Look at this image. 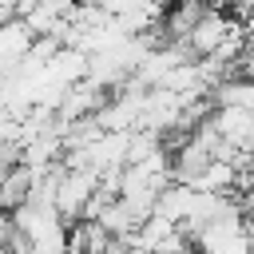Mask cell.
<instances>
[{
    "label": "cell",
    "mask_w": 254,
    "mask_h": 254,
    "mask_svg": "<svg viewBox=\"0 0 254 254\" xmlns=\"http://www.w3.org/2000/svg\"><path fill=\"white\" fill-rule=\"evenodd\" d=\"M95 194H99V171L95 167H67L64 183H60V194H56V206L64 210L67 222H75V218L87 214V202Z\"/></svg>",
    "instance_id": "cell-1"
},
{
    "label": "cell",
    "mask_w": 254,
    "mask_h": 254,
    "mask_svg": "<svg viewBox=\"0 0 254 254\" xmlns=\"http://www.w3.org/2000/svg\"><path fill=\"white\" fill-rule=\"evenodd\" d=\"M230 28H234V20H230L222 8H214V4H210V8L202 12V20L190 28V36H187L183 44H187L194 56H210V52H218V44L230 36Z\"/></svg>",
    "instance_id": "cell-2"
},
{
    "label": "cell",
    "mask_w": 254,
    "mask_h": 254,
    "mask_svg": "<svg viewBox=\"0 0 254 254\" xmlns=\"http://www.w3.org/2000/svg\"><path fill=\"white\" fill-rule=\"evenodd\" d=\"M32 44H36V32H32V24L24 16L4 20V28H0V64H4V75L24 64V56L32 52Z\"/></svg>",
    "instance_id": "cell-3"
},
{
    "label": "cell",
    "mask_w": 254,
    "mask_h": 254,
    "mask_svg": "<svg viewBox=\"0 0 254 254\" xmlns=\"http://www.w3.org/2000/svg\"><path fill=\"white\" fill-rule=\"evenodd\" d=\"M210 119H214V127L226 143L250 151V135H254V111L250 107H214Z\"/></svg>",
    "instance_id": "cell-4"
},
{
    "label": "cell",
    "mask_w": 254,
    "mask_h": 254,
    "mask_svg": "<svg viewBox=\"0 0 254 254\" xmlns=\"http://www.w3.org/2000/svg\"><path fill=\"white\" fill-rule=\"evenodd\" d=\"M206 8H210L206 0H175V4L167 8L163 36H167V40H187V36H190V28L202 20V12H206Z\"/></svg>",
    "instance_id": "cell-5"
},
{
    "label": "cell",
    "mask_w": 254,
    "mask_h": 254,
    "mask_svg": "<svg viewBox=\"0 0 254 254\" xmlns=\"http://www.w3.org/2000/svg\"><path fill=\"white\" fill-rule=\"evenodd\" d=\"M32 187H36V167L28 163H16V167H4V187H0V198L8 210H16L20 202L32 198Z\"/></svg>",
    "instance_id": "cell-6"
},
{
    "label": "cell",
    "mask_w": 254,
    "mask_h": 254,
    "mask_svg": "<svg viewBox=\"0 0 254 254\" xmlns=\"http://www.w3.org/2000/svg\"><path fill=\"white\" fill-rule=\"evenodd\" d=\"M210 99H214L218 107H250V111H254V79L242 75V71H234V75H226V79L210 91Z\"/></svg>",
    "instance_id": "cell-7"
},
{
    "label": "cell",
    "mask_w": 254,
    "mask_h": 254,
    "mask_svg": "<svg viewBox=\"0 0 254 254\" xmlns=\"http://www.w3.org/2000/svg\"><path fill=\"white\" fill-rule=\"evenodd\" d=\"M242 24H246V32H250V40H254V8H250V12L242 16Z\"/></svg>",
    "instance_id": "cell-8"
},
{
    "label": "cell",
    "mask_w": 254,
    "mask_h": 254,
    "mask_svg": "<svg viewBox=\"0 0 254 254\" xmlns=\"http://www.w3.org/2000/svg\"><path fill=\"white\" fill-rule=\"evenodd\" d=\"M123 254H151V250H147V246H127Z\"/></svg>",
    "instance_id": "cell-9"
}]
</instances>
